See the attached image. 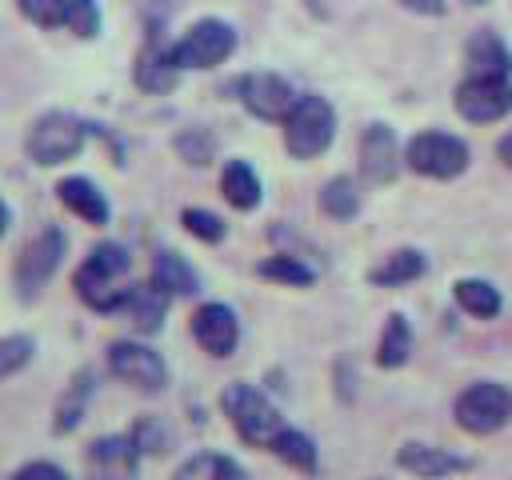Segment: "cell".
Instances as JSON below:
<instances>
[{
    "instance_id": "1",
    "label": "cell",
    "mask_w": 512,
    "mask_h": 480,
    "mask_svg": "<svg viewBox=\"0 0 512 480\" xmlns=\"http://www.w3.org/2000/svg\"><path fill=\"white\" fill-rule=\"evenodd\" d=\"M128 268H132L128 248L116 244V240H104L72 272V288H76V296L92 312H124V304L132 296V284H124L128 280Z\"/></svg>"
},
{
    "instance_id": "2",
    "label": "cell",
    "mask_w": 512,
    "mask_h": 480,
    "mask_svg": "<svg viewBox=\"0 0 512 480\" xmlns=\"http://www.w3.org/2000/svg\"><path fill=\"white\" fill-rule=\"evenodd\" d=\"M220 404H224V416L232 420L236 436L244 444H252V448H272V440L288 428L280 420V412L272 408V400L264 392H256L252 384H240V380L228 384L224 396H220Z\"/></svg>"
},
{
    "instance_id": "3",
    "label": "cell",
    "mask_w": 512,
    "mask_h": 480,
    "mask_svg": "<svg viewBox=\"0 0 512 480\" xmlns=\"http://www.w3.org/2000/svg\"><path fill=\"white\" fill-rule=\"evenodd\" d=\"M88 140V124L76 120L72 112H44L28 124V136H24V152L32 164L40 168H56L72 156H80Z\"/></svg>"
},
{
    "instance_id": "4",
    "label": "cell",
    "mask_w": 512,
    "mask_h": 480,
    "mask_svg": "<svg viewBox=\"0 0 512 480\" xmlns=\"http://www.w3.org/2000/svg\"><path fill=\"white\" fill-rule=\"evenodd\" d=\"M336 136V112L324 96H296L292 112L284 116V148L296 160L320 156Z\"/></svg>"
},
{
    "instance_id": "5",
    "label": "cell",
    "mask_w": 512,
    "mask_h": 480,
    "mask_svg": "<svg viewBox=\"0 0 512 480\" xmlns=\"http://www.w3.org/2000/svg\"><path fill=\"white\" fill-rule=\"evenodd\" d=\"M452 416H456V424L464 432L492 436V432H500L512 420V388L508 384H496V380H476V384H468L456 396Z\"/></svg>"
},
{
    "instance_id": "6",
    "label": "cell",
    "mask_w": 512,
    "mask_h": 480,
    "mask_svg": "<svg viewBox=\"0 0 512 480\" xmlns=\"http://www.w3.org/2000/svg\"><path fill=\"white\" fill-rule=\"evenodd\" d=\"M236 52V28L228 20H216V16H204L196 20L176 44H172V64L180 72H204V68H216L224 64L228 56Z\"/></svg>"
},
{
    "instance_id": "7",
    "label": "cell",
    "mask_w": 512,
    "mask_h": 480,
    "mask_svg": "<svg viewBox=\"0 0 512 480\" xmlns=\"http://www.w3.org/2000/svg\"><path fill=\"white\" fill-rule=\"evenodd\" d=\"M64 248H68V240H64V232H60L56 224L40 228V232L20 248L16 268H12V280H16V296H20V300H36V296L44 292V284L56 276V268H60V260H64Z\"/></svg>"
},
{
    "instance_id": "8",
    "label": "cell",
    "mask_w": 512,
    "mask_h": 480,
    "mask_svg": "<svg viewBox=\"0 0 512 480\" xmlns=\"http://www.w3.org/2000/svg\"><path fill=\"white\" fill-rule=\"evenodd\" d=\"M404 160H408L412 172H420V176H428V180H452V176H460V172L468 168L472 152H468V144H464L460 136L432 128V132H416V136L408 140Z\"/></svg>"
},
{
    "instance_id": "9",
    "label": "cell",
    "mask_w": 512,
    "mask_h": 480,
    "mask_svg": "<svg viewBox=\"0 0 512 480\" xmlns=\"http://www.w3.org/2000/svg\"><path fill=\"white\" fill-rule=\"evenodd\" d=\"M456 112L468 124H492L512 112V76H464L456 84Z\"/></svg>"
},
{
    "instance_id": "10",
    "label": "cell",
    "mask_w": 512,
    "mask_h": 480,
    "mask_svg": "<svg viewBox=\"0 0 512 480\" xmlns=\"http://www.w3.org/2000/svg\"><path fill=\"white\" fill-rule=\"evenodd\" d=\"M108 368L116 380H124L136 392H164L168 384V364L160 360V352H152L140 340H116L108 348Z\"/></svg>"
},
{
    "instance_id": "11",
    "label": "cell",
    "mask_w": 512,
    "mask_h": 480,
    "mask_svg": "<svg viewBox=\"0 0 512 480\" xmlns=\"http://www.w3.org/2000/svg\"><path fill=\"white\" fill-rule=\"evenodd\" d=\"M16 8L32 24H40V28H68L80 40H92L100 32L96 0H16Z\"/></svg>"
},
{
    "instance_id": "12",
    "label": "cell",
    "mask_w": 512,
    "mask_h": 480,
    "mask_svg": "<svg viewBox=\"0 0 512 480\" xmlns=\"http://www.w3.org/2000/svg\"><path fill=\"white\" fill-rule=\"evenodd\" d=\"M236 100L256 120H284L292 112V104H296V92L276 72H248V76L236 80Z\"/></svg>"
},
{
    "instance_id": "13",
    "label": "cell",
    "mask_w": 512,
    "mask_h": 480,
    "mask_svg": "<svg viewBox=\"0 0 512 480\" xmlns=\"http://www.w3.org/2000/svg\"><path fill=\"white\" fill-rule=\"evenodd\" d=\"M84 468H88V480H136L140 448L128 432L124 436H100L88 444Z\"/></svg>"
},
{
    "instance_id": "14",
    "label": "cell",
    "mask_w": 512,
    "mask_h": 480,
    "mask_svg": "<svg viewBox=\"0 0 512 480\" xmlns=\"http://www.w3.org/2000/svg\"><path fill=\"white\" fill-rule=\"evenodd\" d=\"M192 336H196V344H200L208 356L224 360V356H232L236 344H240V320H236V312H232L228 304L208 300V304H200V308L192 312Z\"/></svg>"
},
{
    "instance_id": "15",
    "label": "cell",
    "mask_w": 512,
    "mask_h": 480,
    "mask_svg": "<svg viewBox=\"0 0 512 480\" xmlns=\"http://www.w3.org/2000/svg\"><path fill=\"white\" fill-rule=\"evenodd\" d=\"M400 172V144L388 124H368L360 132V176L368 184H392Z\"/></svg>"
},
{
    "instance_id": "16",
    "label": "cell",
    "mask_w": 512,
    "mask_h": 480,
    "mask_svg": "<svg viewBox=\"0 0 512 480\" xmlns=\"http://www.w3.org/2000/svg\"><path fill=\"white\" fill-rule=\"evenodd\" d=\"M396 464L420 480H444L452 472H468L472 460L468 456H456L452 448H440V444H420V440H408L400 444L396 452Z\"/></svg>"
},
{
    "instance_id": "17",
    "label": "cell",
    "mask_w": 512,
    "mask_h": 480,
    "mask_svg": "<svg viewBox=\"0 0 512 480\" xmlns=\"http://www.w3.org/2000/svg\"><path fill=\"white\" fill-rule=\"evenodd\" d=\"M132 76H136V88H144V92H172L176 80H180V68L172 64V44H164V40L152 32V36L144 40V48L136 52Z\"/></svg>"
},
{
    "instance_id": "18",
    "label": "cell",
    "mask_w": 512,
    "mask_h": 480,
    "mask_svg": "<svg viewBox=\"0 0 512 480\" xmlns=\"http://www.w3.org/2000/svg\"><path fill=\"white\" fill-rule=\"evenodd\" d=\"M468 76H512V48L500 40V32L480 28L464 44Z\"/></svg>"
},
{
    "instance_id": "19",
    "label": "cell",
    "mask_w": 512,
    "mask_h": 480,
    "mask_svg": "<svg viewBox=\"0 0 512 480\" xmlns=\"http://www.w3.org/2000/svg\"><path fill=\"white\" fill-rule=\"evenodd\" d=\"M56 196H60V204L72 212V216H80L84 224H108V216H112V208H108V200H104V192L88 180V176H64L60 184H56Z\"/></svg>"
},
{
    "instance_id": "20",
    "label": "cell",
    "mask_w": 512,
    "mask_h": 480,
    "mask_svg": "<svg viewBox=\"0 0 512 480\" xmlns=\"http://www.w3.org/2000/svg\"><path fill=\"white\" fill-rule=\"evenodd\" d=\"M424 272H428V260H424L420 248H396V252H388L376 268H368V280H372L376 288H400V284L420 280Z\"/></svg>"
},
{
    "instance_id": "21",
    "label": "cell",
    "mask_w": 512,
    "mask_h": 480,
    "mask_svg": "<svg viewBox=\"0 0 512 480\" xmlns=\"http://www.w3.org/2000/svg\"><path fill=\"white\" fill-rule=\"evenodd\" d=\"M152 284L172 300V296H196L200 292V276H196V268L184 260V256H176V252H156V260H152Z\"/></svg>"
},
{
    "instance_id": "22",
    "label": "cell",
    "mask_w": 512,
    "mask_h": 480,
    "mask_svg": "<svg viewBox=\"0 0 512 480\" xmlns=\"http://www.w3.org/2000/svg\"><path fill=\"white\" fill-rule=\"evenodd\" d=\"M220 192L236 212H252L260 204V176L248 160H228L220 172Z\"/></svg>"
},
{
    "instance_id": "23",
    "label": "cell",
    "mask_w": 512,
    "mask_h": 480,
    "mask_svg": "<svg viewBox=\"0 0 512 480\" xmlns=\"http://www.w3.org/2000/svg\"><path fill=\"white\" fill-rule=\"evenodd\" d=\"M164 312H168V296H164L156 284H132V296H128V304H124V316L132 320L136 332H144V336L160 332Z\"/></svg>"
},
{
    "instance_id": "24",
    "label": "cell",
    "mask_w": 512,
    "mask_h": 480,
    "mask_svg": "<svg viewBox=\"0 0 512 480\" xmlns=\"http://www.w3.org/2000/svg\"><path fill=\"white\" fill-rule=\"evenodd\" d=\"M92 388H96V376H92V368H80L76 376H72V384L64 388V396L56 400V420H52V432H72L80 420H84V408H88V400H92Z\"/></svg>"
},
{
    "instance_id": "25",
    "label": "cell",
    "mask_w": 512,
    "mask_h": 480,
    "mask_svg": "<svg viewBox=\"0 0 512 480\" xmlns=\"http://www.w3.org/2000/svg\"><path fill=\"white\" fill-rule=\"evenodd\" d=\"M452 296H456V304L468 312V316H476V320H492L496 312H500V288L496 284H488V280H480V276H464V280H456L452 284Z\"/></svg>"
},
{
    "instance_id": "26",
    "label": "cell",
    "mask_w": 512,
    "mask_h": 480,
    "mask_svg": "<svg viewBox=\"0 0 512 480\" xmlns=\"http://www.w3.org/2000/svg\"><path fill=\"white\" fill-rule=\"evenodd\" d=\"M412 352V324L404 312H392L384 320V332H380V344H376V364L380 368H400Z\"/></svg>"
},
{
    "instance_id": "27",
    "label": "cell",
    "mask_w": 512,
    "mask_h": 480,
    "mask_svg": "<svg viewBox=\"0 0 512 480\" xmlns=\"http://www.w3.org/2000/svg\"><path fill=\"white\" fill-rule=\"evenodd\" d=\"M268 452H276L288 468H296V472H304V476H312V472L320 468L316 444H312V436H304L300 428H284V432L272 440V448H268Z\"/></svg>"
},
{
    "instance_id": "28",
    "label": "cell",
    "mask_w": 512,
    "mask_h": 480,
    "mask_svg": "<svg viewBox=\"0 0 512 480\" xmlns=\"http://www.w3.org/2000/svg\"><path fill=\"white\" fill-rule=\"evenodd\" d=\"M256 276L264 280H276V284H288V288H308L316 280V272L300 260V256H288V252H276V256H264L256 264Z\"/></svg>"
},
{
    "instance_id": "29",
    "label": "cell",
    "mask_w": 512,
    "mask_h": 480,
    "mask_svg": "<svg viewBox=\"0 0 512 480\" xmlns=\"http://www.w3.org/2000/svg\"><path fill=\"white\" fill-rule=\"evenodd\" d=\"M320 212L332 216V220H352L360 212V192L348 176H332L324 188H320Z\"/></svg>"
},
{
    "instance_id": "30",
    "label": "cell",
    "mask_w": 512,
    "mask_h": 480,
    "mask_svg": "<svg viewBox=\"0 0 512 480\" xmlns=\"http://www.w3.org/2000/svg\"><path fill=\"white\" fill-rule=\"evenodd\" d=\"M172 144H176L180 160H188V164H196V168L212 164V156H216V136H212L208 128H184V132H176Z\"/></svg>"
},
{
    "instance_id": "31",
    "label": "cell",
    "mask_w": 512,
    "mask_h": 480,
    "mask_svg": "<svg viewBox=\"0 0 512 480\" xmlns=\"http://www.w3.org/2000/svg\"><path fill=\"white\" fill-rule=\"evenodd\" d=\"M32 356H36V340H32V336H24V332L0 336V380L16 376Z\"/></svg>"
},
{
    "instance_id": "32",
    "label": "cell",
    "mask_w": 512,
    "mask_h": 480,
    "mask_svg": "<svg viewBox=\"0 0 512 480\" xmlns=\"http://www.w3.org/2000/svg\"><path fill=\"white\" fill-rule=\"evenodd\" d=\"M132 440H136V448H140V456H164L168 448H172V432L156 420V416H144V420H136V428L128 432Z\"/></svg>"
},
{
    "instance_id": "33",
    "label": "cell",
    "mask_w": 512,
    "mask_h": 480,
    "mask_svg": "<svg viewBox=\"0 0 512 480\" xmlns=\"http://www.w3.org/2000/svg\"><path fill=\"white\" fill-rule=\"evenodd\" d=\"M180 224L196 236V240H204V244H220L224 240V220L216 216V212H208V208H184L180 212Z\"/></svg>"
},
{
    "instance_id": "34",
    "label": "cell",
    "mask_w": 512,
    "mask_h": 480,
    "mask_svg": "<svg viewBox=\"0 0 512 480\" xmlns=\"http://www.w3.org/2000/svg\"><path fill=\"white\" fill-rule=\"evenodd\" d=\"M172 480H216V452H196L176 468Z\"/></svg>"
},
{
    "instance_id": "35",
    "label": "cell",
    "mask_w": 512,
    "mask_h": 480,
    "mask_svg": "<svg viewBox=\"0 0 512 480\" xmlns=\"http://www.w3.org/2000/svg\"><path fill=\"white\" fill-rule=\"evenodd\" d=\"M12 480H68V472L60 464H52V460H32V464L16 468Z\"/></svg>"
},
{
    "instance_id": "36",
    "label": "cell",
    "mask_w": 512,
    "mask_h": 480,
    "mask_svg": "<svg viewBox=\"0 0 512 480\" xmlns=\"http://www.w3.org/2000/svg\"><path fill=\"white\" fill-rule=\"evenodd\" d=\"M216 480H248V472H244L232 456H220V452H216Z\"/></svg>"
},
{
    "instance_id": "37",
    "label": "cell",
    "mask_w": 512,
    "mask_h": 480,
    "mask_svg": "<svg viewBox=\"0 0 512 480\" xmlns=\"http://www.w3.org/2000/svg\"><path fill=\"white\" fill-rule=\"evenodd\" d=\"M400 4L420 12V16H444V0H400Z\"/></svg>"
},
{
    "instance_id": "38",
    "label": "cell",
    "mask_w": 512,
    "mask_h": 480,
    "mask_svg": "<svg viewBox=\"0 0 512 480\" xmlns=\"http://www.w3.org/2000/svg\"><path fill=\"white\" fill-rule=\"evenodd\" d=\"M496 156H500V160H504V164H508V168H512V132H508V136H500V140H496Z\"/></svg>"
},
{
    "instance_id": "39",
    "label": "cell",
    "mask_w": 512,
    "mask_h": 480,
    "mask_svg": "<svg viewBox=\"0 0 512 480\" xmlns=\"http://www.w3.org/2000/svg\"><path fill=\"white\" fill-rule=\"evenodd\" d=\"M8 224H12V212H8V204H4V200H0V236H4V232H8Z\"/></svg>"
},
{
    "instance_id": "40",
    "label": "cell",
    "mask_w": 512,
    "mask_h": 480,
    "mask_svg": "<svg viewBox=\"0 0 512 480\" xmlns=\"http://www.w3.org/2000/svg\"><path fill=\"white\" fill-rule=\"evenodd\" d=\"M468 4H488V0H468Z\"/></svg>"
}]
</instances>
